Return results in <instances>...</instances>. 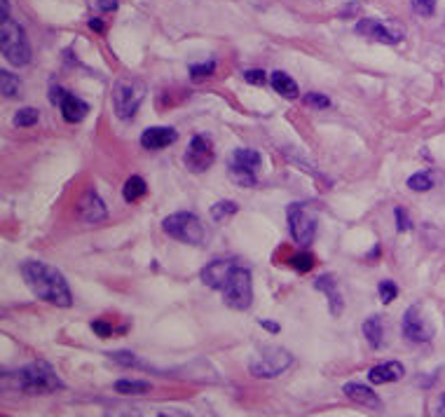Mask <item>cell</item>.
<instances>
[{
    "label": "cell",
    "instance_id": "cell-1",
    "mask_svg": "<svg viewBox=\"0 0 445 417\" xmlns=\"http://www.w3.org/2000/svg\"><path fill=\"white\" fill-rule=\"evenodd\" d=\"M21 277L26 286L33 291L36 298L56 305V307H70L73 293L66 277L59 270L40 260H26L21 265Z\"/></svg>",
    "mask_w": 445,
    "mask_h": 417
},
{
    "label": "cell",
    "instance_id": "cell-2",
    "mask_svg": "<svg viewBox=\"0 0 445 417\" xmlns=\"http://www.w3.org/2000/svg\"><path fill=\"white\" fill-rule=\"evenodd\" d=\"M293 364V354L281 344H265L248 359V371L256 378H277Z\"/></svg>",
    "mask_w": 445,
    "mask_h": 417
},
{
    "label": "cell",
    "instance_id": "cell-3",
    "mask_svg": "<svg viewBox=\"0 0 445 417\" xmlns=\"http://www.w3.org/2000/svg\"><path fill=\"white\" fill-rule=\"evenodd\" d=\"M17 380H19V389L33 396L52 394V391L63 389V382L59 380V375L54 373V368L47 361H36V364L26 366L23 371H19Z\"/></svg>",
    "mask_w": 445,
    "mask_h": 417
},
{
    "label": "cell",
    "instance_id": "cell-4",
    "mask_svg": "<svg viewBox=\"0 0 445 417\" xmlns=\"http://www.w3.org/2000/svg\"><path fill=\"white\" fill-rule=\"evenodd\" d=\"M0 50H3V57L12 63V66H26L31 61V47L23 28L17 21L7 19L0 23Z\"/></svg>",
    "mask_w": 445,
    "mask_h": 417
},
{
    "label": "cell",
    "instance_id": "cell-5",
    "mask_svg": "<svg viewBox=\"0 0 445 417\" xmlns=\"http://www.w3.org/2000/svg\"><path fill=\"white\" fill-rule=\"evenodd\" d=\"M145 99V83L141 78H122L112 87V106L117 117L129 120L141 108Z\"/></svg>",
    "mask_w": 445,
    "mask_h": 417
},
{
    "label": "cell",
    "instance_id": "cell-6",
    "mask_svg": "<svg viewBox=\"0 0 445 417\" xmlns=\"http://www.w3.org/2000/svg\"><path fill=\"white\" fill-rule=\"evenodd\" d=\"M162 230L172 239H178V242H183V244L197 246L204 242V226H201V221L195 213H188V211L169 213L167 218L162 221Z\"/></svg>",
    "mask_w": 445,
    "mask_h": 417
},
{
    "label": "cell",
    "instance_id": "cell-7",
    "mask_svg": "<svg viewBox=\"0 0 445 417\" xmlns=\"http://www.w3.org/2000/svg\"><path fill=\"white\" fill-rule=\"evenodd\" d=\"M221 293H223L225 305L232 310L244 312L251 307V302H253V282H251V272L241 265V263L232 270V275L221 288Z\"/></svg>",
    "mask_w": 445,
    "mask_h": 417
},
{
    "label": "cell",
    "instance_id": "cell-8",
    "mask_svg": "<svg viewBox=\"0 0 445 417\" xmlns=\"http://www.w3.org/2000/svg\"><path fill=\"white\" fill-rule=\"evenodd\" d=\"M286 221L295 244L307 246L314 242V235H317V213H314V208L300 202L290 204L286 208Z\"/></svg>",
    "mask_w": 445,
    "mask_h": 417
},
{
    "label": "cell",
    "instance_id": "cell-9",
    "mask_svg": "<svg viewBox=\"0 0 445 417\" xmlns=\"http://www.w3.org/2000/svg\"><path fill=\"white\" fill-rule=\"evenodd\" d=\"M261 152L253 148H237L230 155V176L241 188L256 186V171L261 169Z\"/></svg>",
    "mask_w": 445,
    "mask_h": 417
},
{
    "label": "cell",
    "instance_id": "cell-10",
    "mask_svg": "<svg viewBox=\"0 0 445 417\" xmlns=\"http://www.w3.org/2000/svg\"><path fill=\"white\" fill-rule=\"evenodd\" d=\"M185 167L192 174H204L209 167L214 164L216 159V150H214V141L209 139L206 134H197L192 136L188 143V150H185Z\"/></svg>",
    "mask_w": 445,
    "mask_h": 417
},
{
    "label": "cell",
    "instance_id": "cell-11",
    "mask_svg": "<svg viewBox=\"0 0 445 417\" xmlns=\"http://www.w3.org/2000/svg\"><path fill=\"white\" fill-rule=\"evenodd\" d=\"M354 31L363 38H370L375 43L384 45H396L403 40V28H399L396 23H382L379 19H359Z\"/></svg>",
    "mask_w": 445,
    "mask_h": 417
},
{
    "label": "cell",
    "instance_id": "cell-12",
    "mask_svg": "<svg viewBox=\"0 0 445 417\" xmlns=\"http://www.w3.org/2000/svg\"><path fill=\"white\" fill-rule=\"evenodd\" d=\"M403 335H406L410 342H417V344L429 342L434 338V328L426 322L419 305H412V307L406 310V315H403Z\"/></svg>",
    "mask_w": 445,
    "mask_h": 417
},
{
    "label": "cell",
    "instance_id": "cell-13",
    "mask_svg": "<svg viewBox=\"0 0 445 417\" xmlns=\"http://www.w3.org/2000/svg\"><path fill=\"white\" fill-rule=\"evenodd\" d=\"M239 265V260H232V258H218V260H211L209 265L201 270V282H204L209 288H216V291H221L228 282V277L232 275V270Z\"/></svg>",
    "mask_w": 445,
    "mask_h": 417
},
{
    "label": "cell",
    "instance_id": "cell-14",
    "mask_svg": "<svg viewBox=\"0 0 445 417\" xmlns=\"http://www.w3.org/2000/svg\"><path fill=\"white\" fill-rule=\"evenodd\" d=\"M78 213L85 223H101L108 218V208L103 199L96 195V190H87L78 202Z\"/></svg>",
    "mask_w": 445,
    "mask_h": 417
},
{
    "label": "cell",
    "instance_id": "cell-15",
    "mask_svg": "<svg viewBox=\"0 0 445 417\" xmlns=\"http://www.w3.org/2000/svg\"><path fill=\"white\" fill-rule=\"evenodd\" d=\"M314 286L319 288L321 293H326V300H328V307H330V315L333 317H340L345 310V298L342 293H340V286L335 282L333 275H321L317 282H314Z\"/></svg>",
    "mask_w": 445,
    "mask_h": 417
},
{
    "label": "cell",
    "instance_id": "cell-16",
    "mask_svg": "<svg viewBox=\"0 0 445 417\" xmlns=\"http://www.w3.org/2000/svg\"><path fill=\"white\" fill-rule=\"evenodd\" d=\"M176 139H178V134L172 127H150V130H145L141 134V146L145 150H162V148L172 146Z\"/></svg>",
    "mask_w": 445,
    "mask_h": 417
},
{
    "label": "cell",
    "instance_id": "cell-17",
    "mask_svg": "<svg viewBox=\"0 0 445 417\" xmlns=\"http://www.w3.org/2000/svg\"><path fill=\"white\" fill-rule=\"evenodd\" d=\"M59 108H61V117L66 120V122H70V125L83 122L85 115L89 113V106H87V103H85L83 99H78V96H75V94H70V92H63V94H61Z\"/></svg>",
    "mask_w": 445,
    "mask_h": 417
},
{
    "label": "cell",
    "instance_id": "cell-18",
    "mask_svg": "<svg viewBox=\"0 0 445 417\" xmlns=\"http://www.w3.org/2000/svg\"><path fill=\"white\" fill-rule=\"evenodd\" d=\"M342 391H345L347 398H352L354 403H359L363 408H373V411H379V408H382V401H379V396L370 387H366V384L347 382L342 387Z\"/></svg>",
    "mask_w": 445,
    "mask_h": 417
},
{
    "label": "cell",
    "instance_id": "cell-19",
    "mask_svg": "<svg viewBox=\"0 0 445 417\" xmlns=\"http://www.w3.org/2000/svg\"><path fill=\"white\" fill-rule=\"evenodd\" d=\"M406 375V368L399 361H387V364L373 366L368 371V380L373 384H387V382H399Z\"/></svg>",
    "mask_w": 445,
    "mask_h": 417
},
{
    "label": "cell",
    "instance_id": "cell-20",
    "mask_svg": "<svg viewBox=\"0 0 445 417\" xmlns=\"http://www.w3.org/2000/svg\"><path fill=\"white\" fill-rule=\"evenodd\" d=\"M270 85L279 96H284V99H290V101L298 99V94H300L298 83L288 73H284V70H274V73H270Z\"/></svg>",
    "mask_w": 445,
    "mask_h": 417
},
{
    "label": "cell",
    "instance_id": "cell-21",
    "mask_svg": "<svg viewBox=\"0 0 445 417\" xmlns=\"http://www.w3.org/2000/svg\"><path fill=\"white\" fill-rule=\"evenodd\" d=\"M361 331H363V338L368 340L370 347H373V349H379V347H382V340H384V324H382V319H379L377 315L368 317L366 322H363V326H361Z\"/></svg>",
    "mask_w": 445,
    "mask_h": 417
},
{
    "label": "cell",
    "instance_id": "cell-22",
    "mask_svg": "<svg viewBox=\"0 0 445 417\" xmlns=\"http://www.w3.org/2000/svg\"><path fill=\"white\" fill-rule=\"evenodd\" d=\"M145 192H148L145 179H141V176H129L122 188V197H125V202H139L141 197H145Z\"/></svg>",
    "mask_w": 445,
    "mask_h": 417
},
{
    "label": "cell",
    "instance_id": "cell-23",
    "mask_svg": "<svg viewBox=\"0 0 445 417\" xmlns=\"http://www.w3.org/2000/svg\"><path fill=\"white\" fill-rule=\"evenodd\" d=\"M112 389H115L117 394L136 396V394H145V391H150L152 384L145 382V380H117L115 384H112Z\"/></svg>",
    "mask_w": 445,
    "mask_h": 417
},
{
    "label": "cell",
    "instance_id": "cell-24",
    "mask_svg": "<svg viewBox=\"0 0 445 417\" xmlns=\"http://www.w3.org/2000/svg\"><path fill=\"white\" fill-rule=\"evenodd\" d=\"M288 265L298 270V272H310L314 270V265H317V260H314V255L312 253H307V251H300V253H293L288 258Z\"/></svg>",
    "mask_w": 445,
    "mask_h": 417
},
{
    "label": "cell",
    "instance_id": "cell-25",
    "mask_svg": "<svg viewBox=\"0 0 445 417\" xmlns=\"http://www.w3.org/2000/svg\"><path fill=\"white\" fill-rule=\"evenodd\" d=\"M239 211V206L234 204V202H228V199H223V202H218L211 206V216H214V221L216 223H223V221H228L230 216H234Z\"/></svg>",
    "mask_w": 445,
    "mask_h": 417
},
{
    "label": "cell",
    "instance_id": "cell-26",
    "mask_svg": "<svg viewBox=\"0 0 445 417\" xmlns=\"http://www.w3.org/2000/svg\"><path fill=\"white\" fill-rule=\"evenodd\" d=\"M408 188L415 190V192H426L434 188V179L429 171H419V174H412L408 179Z\"/></svg>",
    "mask_w": 445,
    "mask_h": 417
},
{
    "label": "cell",
    "instance_id": "cell-27",
    "mask_svg": "<svg viewBox=\"0 0 445 417\" xmlns=\"http://www.w3.org/2000/svg\"><path fill=\"white\" fill-rule=\"evenodd\" d=\"M17 90H19V80L12 73H7V70H0V94L7 99V96H17Z\"/></svg>",
    "mask_w": 445,
    "mask_h": 417
},
{
    "label": "cell",
    "instance_id": "cell-28",
    "mask_svg": "<svg viewBox=\"0 0 445 417\" xmlns=\"http://www.w3.org/2000/svg\"><path fill=\"white\" fill-rule=\"evenodd\" d=\"M38 117H40L38 108H21V110L14 113V125L17 127H33L38 122Z\"/></svg>",
    "mask_w": 445,
    "mask_h": 417
},
{
    "label": "cell",
    "instance_id": "cell-29",
    "mask_svg": "<svg viewBox=\"0 0 445 417\" xmlns=\"http://www.w3.org/2000/svg\"><path fill=\"white\" fill-rule=\"evenodd\" d=\"M377 293H379V300H382L384 305H389L396 300V295H399V286H396L392 279H384V282H379Z\"/></svg>",
    "mask_w": 445,
    "mask_h": 417
},
{
    "label": "cell",
    "instance_id": "cell-30",
    "mask_svg": "<svg viewBox=\"0 0 445 417\" xmlns=\"http://www.w3.org/2000/svg\"><path fill=\"white\" fill-rule=\"evenodd\" d=\"M305 106L310 108H317V110H326L330 106V99L326 94H319V92H310L305 96Z\"/></svg>",
    "mask_w": 445,
    "mask_h": 417
},
{
    "label": "cell",
    "instance_id": "cell-31",
    "mask_svg": "<svg viewBox=\"0 0 445 417\" xmlns=\"http://www.w3.org/2000/svg\"><path fill=\"white\" fill-rule=\"evenodd\" d=\"M214 70H216V61L195 63V66H190V75H192V80H201V78L214 75Z\"/></svg>",
    "mask_w": 445,
    "mask_h": 417
},
{
    "label": "cell",
    "instance_id": "cell-32",
    "mask_svg": "<svg viewBox=\"0 0 445 417\" xmlns=\"http://www.w3.org/2000/svg\"><path fill=\"white\" fill-rule=\"evenodd\" d=\"M410 5L419 17H431L436 10V0H410Z\"/></svg>",
    "mask_w": 445,
    "mask_h": 417
},
{
    "label": "cell",
    "instance_id": "cell-33",
    "mask_svg": "<svg viewBox=\"0 0 445 417\" xmlns=\"http://www.w3.org/2000/svg\"><path fill=\"white\" fill-rule=\"evenodd\" d=\"M394 216H396V228H399V232H406V230H410V218H408V211L403 206H396L394 208Z\"/></svg>",
    "mask_w": 445,
    "mask_h": 417
},
{
    "label": "cell",
    "instance_id": "cell-34",
    "mask_svg": "<svg viewBox=\"0 0 445 417\" xmlns=\"http://www.w3.org/2000/svg\"><path fill=\"white\" fill-rule=\"evenodd\" d=\"M92 331L99 335V338H110V335H112V326L106 322V319H94V322H92Z\"/></svg>",
    "mask_w": 445,
    "mask_h": 417
},
{
    "label": "cell",
    "instance_id": "cell-35",
    "mask_svg": "<svg viewBox=\"0 0 445 417\" xmlns=\"http://www.w3.org/2000/svg\"><path fill=\"white\" fill-rule=\"evenodd\" d=\"M244 80L248 85H265L267 83V73H265V70H261V68H253V70H246Z\"/></svg>",
    "mask_w": 445,
    "mask_h": 417
},
{
    "label": "cell",
    "instance_id": "cell-36",
    "mask_svg": "<svg viewBox=\"0 0 445 417\" xmlns=\"http://www.w3.org/2000/svg\"><path fill=\"white\" fill-rule=\"evenodd\" d=\"M112 359L117 361V364H122V366H136L139 364V359H136L132 352H115V354H110Z\"/></svg>",
    "mask_w": 445,
    "mask_h": 417
},
{
    "label": "cell",
    "instance_id": "cell-37",
    "mask_svg": "<svg viewBox=\"0 0 445 417\" xmlns=\"http://www.w3.org/2000/svg\"><path fill=\"white\" fill-rule=\"evenodd\" d=\"M96 5H99V10H106V12L117 10V3H115V0H96Z\"/></svg>",
    "mask_w": 445,
    "mask_h": 417
},
{
    "label": "cell",
    "instance_id": "cell-38",
    "mask_svg": "<svg viewBox=\"0 0 445 417\" xmlns=\"http://www.w3.org/2000/svg\"><path fill=\"white\" fill-rule=\"evenodd\" d=\"M89 28L96 31V33H103V31H106V23L101 19H89Z\"/></svg>",
    "mask_w": 445,
    "mask_h": 417
},
{
    "label": "cell",
    "instance_id": "cell-39",
    "mask_svg": "<svg viewBox=\"0 0 445 417\" xmlns=\"http://www.w3.org/2000/svg\"><path fill=\"white\" fill-rule=\"evenodd\" d=\"M261 326L265 328V331H272V333H279V324H274V322H267V319H261Z\"/></svg>",
    "mask_w": 445,
    "mask_h": 417
},
{
    "label": "cell",
    "instance_id": "cell-40",
    "mask_svg": "<svg viewBox=\"0 0 445 417\" xmlns=\"http://www.w3.org/2000/svg\"><path fill=\"white\" fill-rule=\"evenodd\" d=\"M0 7H3V12H0V17H3V21H7V12H10V3H7V0H0Z\"/></svg>",
    "mask_w": 445,
    "mask_h": 417
},
{
    "label": "cell",
    "instance_id": "cell-41",
    "mask_svg": "<svg viewBox=\"0 0 445 417\" xmlns=\"http://www.w3.org/2000/svg\"><path fill=\"white\" fill-rule=\"evenodd\" d=\"M434 417H445V408L439 403V406H436V413H434Z\"/></svg>",
    "mask_w": 445,
    "mask_h": 417
},
{
    "label": "cell",
    "instance_id": "cell-42",
    "mask_svg": "<svg viewBox=\"0 0 445 417\" xmlns=\"http://www.w3.org/2000/svg\"><path fill=\"white\" fill-rule=\"evenodd\" d=\"M106 417H134L132 413H108Z\"/></svg>",
    "mask_w": 445,
    "mask_h": 417
},
{
    "label": "cell",
    "instance_id": "cell-43",
    "mask_svg": "<svg viewBox=\"0 0 445 417\" xmlns=\"http://www.w3.org/2000/svg\"><path fill=\"white\" fill-rule=\"evenodd\" d=\"M439 403H441V406L445 408V394H441V398H439Z\"/></svg>",
    "mask_w": 445,
    "mask_h": 417
},
{
    "label": "cell",
    "instance_id": "cell-44",
    "mask_svg": "<svg viewBox=\"0 0 445 417\" xmlns=\"http://www.w3.org/2000/svg\"><path fill=\"white\" fill-rule=\"evenodd\" d=\"M157 417H172V415H157Z\"/></svg>",
    "mask_w": 445,
    "mask_h": 417
}]
</instances>
